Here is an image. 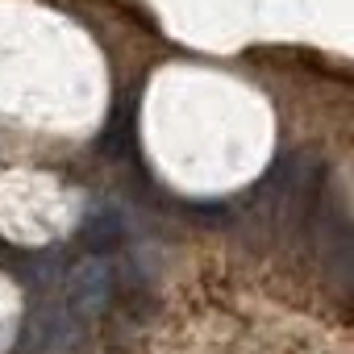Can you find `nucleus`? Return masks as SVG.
Listing matches in <instances>:
<instances>
[{
  "label": "nucleus",
  "mask_w": 354,
  "mask_h": 354,
  "mask_svg": "<svg viewBox=\"0 0 354 354\" xmlns=\"http://www.w3.org/2000/svg\"><path fill=\"white\" fill-rule=\"evenodd\" d=\"M113 279L117 271L109 267V254H88L84 263H75L67 271V283H63V304L80 317V321H96L109 313L113 304Z\"/></svg>",
  "instance_id": "nucleus-2"
},
{
  "label": "nucleus",
  "mask_w": 354,
  "mask_h": 354,
  "mask_svg": "<svg viewBox=\"0 0 354 354\" xmlns=\"http://www.w3.org/2000/svg\"><path fill=\"white\" fill-rule=\"evenodd\" d=\"M84 329H88V321H80L63 300L34 304L26 325H21L17 354H71L80 346Z\"/></svg>",
  "instance_id": "nucleus-1"
},
{
  "label": "nucleus",
  "mask_w": 354,
  "mask_h": 354,
  "mask_svg": "<svg viewBox=\"0 0 354 354\" xmlns=\"http://www.w3.org/2000/svg\"><path fill=\"white\" fill-rule=\"evenodd\" d=\"M80 238H84L88 254H113V250H121V242H125V217L113 213V209H96V213L84 221Z\"/></svg>",
  "instance_id": "nucleus-3"
}]
</instances>
